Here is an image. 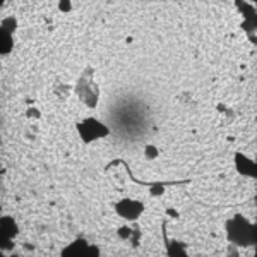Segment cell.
Segmentation results:
<instances>
[{"label": "cell", "mask_w": 257, "mask_h": 257, "mask_svg": "<svg viewBox=\"0 0 257 257\" xmlns=\"http://www.w3.org/2000/svg\"><path fill=\"white\" fill-rule=\"evenodd\" d=\"M98 254H99V248L94 247V245H88V242H86L84 238L76 240V242H74L72 245L65 247L64 252H62V255H64V257H70V255H74V257H77V255H82V257H88V255L96 257Z\"/></svg>", "instance_id": "277c9868"}, {"label": "cell", "mask_w": 257, "mask_h": 257, "mask_svg": "<svg viewBox=\"0 0 257 257\" xmlns=\"http://www.w3.org/2000/svg\"><path fill=\"white\" fill-rule=\"evenodd\" d=\"M77 131H79V134L84 143H93V141H96L99 138H105V136L110 134L108 127L99 123L98 120H94V118H88L82 123H77Z\"/></svg>", "instance_id": "3957f363"}, {"label": "cell", "mask_w": 257, "mask_h": 257, "mask_svg": "<svg viewBox=\"0 0 257 257\" xmlns=\"http://www.w3.org/2000/svg\"><path fill=\"white\" fill-rule=\"evenodd\" d=\"M235 163H237L238 173H242V175H248V177L257 175L255 163L252 160H248L247 156H243L242 153H237V155H235Z\"/></svg>", "instance_id": "52a82bcc"}, {"label": "cell", "mask_w": 257, "mask_h": 257, "mask_svg": "<svg viewBox=\"0 0 257 257\" xmlns=\"http://www.w3.org/2000/svg\"><path fill=\"white\" fill-rule=\"evenodd\" d=\"M237 6H238V9L245 14V19H247L245 23L242 24V28L250 35V33L255 30V11L252 9V6H248L245 2H237Z\"/></svg>", "instance_id": "ba28073f"}, {"label": "cell", "mask_w": 257, "mask_h": 257, "mask_svg": "<svg viewBox=\"0 0 257 257\" xmlns=\"http://www.w3.org/2000/svg\"><path fill=\"white\" fill-rule=\"evenodd\" d=\"M146 155H148V158H155V156L158 155V151H156L155 148L149 146V148H146Z\"/></svg>", "instance_id": "5bb4252c"}, {"label": "cell", "mask_w": 257, "mask_h": 257, "mask_svg": "<svg viewBox=\"0 0 257 257\" xmlns=\"http://www.w3.org/2000/svg\"><path fill=\"white\" fill-rule=\"evenodd\" d=\"M131 233H132V231L128 230V228H120V230H118V235L122 238H128V237H131Z\"/></svg>", "instance_id": "4fadbf2b"}, {"label": "cell", "mask_w": 257, "mask_h": 257, "mask_svg": "<svg viewBox=\"0 0 257 257\" xmlns=\"http://www.w3.org/2000/svg\"><path fill=\"white\" fill-rule=\"evenodd\" d=\"M12 38H11V33H7V31H2V55H7V53L12 50Z\"/></svg>", "instance_id": "30bf717a"}, {"label": "cell", "mask_w": 257, "mask_h": 257, "mask_svg": "<svg viewBox=\"0 0 257 257\" xmlns=\"http://www.w3.org/2000/svg\"><path fill=\"white\" fill-rule=\"evenodd\" d=\"M74 91L77 93V96L82 99L84 105H88L89 108H94L98 105V98H99V89L98 86L93 82V69L88 67L82 72L79 82L74 88Z\"/></svg>", "instance_id": "7a4b0ae2"}, {"label": "cell", "mask_w": 257, "mask_h": 257, "mask_svg": "<svg viewBox=\"0 0 257 257\" xmlns=\"http://www.w3.org/2000/svg\"><path fill=\"white\" fill-rule=\"evenodd\" d=\"M226 233L228 240L235 245L250 247L255 243V226L242 214H235L231 219L226 221Z\"/></svg>", "instance_id": "6da1fadb"}, {"label": "cell", "mask_w": 257, "mask_h": 257, "mask_svg": "<svg viewBox=\"0 0 257 257\" xmlns=\"http://www.w3.org/2000/svg\"><path fill=\"white\" fill-rule=\"evenodd\" d=\"M28 113H30V117H33V115H35V117H40L38 111H36V110H30V111H28Z\"/></svg>", "instance_id": "9a60e30c"}, {"label": "cell", "mask_w": 257, "mask_h": 257, "mask_svg": "<svg viewBox=\"0 0 257 257\" xmlns=\"http://www.w3.org/2000/svg\"><path fill=\"white\" fill-rule=\"evenodd\" d=\"M165 184H151V196H161Z\"/></svg>", "instance_id": "7c38bea8"}, {"label": "cell", "mask_w": 257, "mask_h": 257, "mask_svg": "<svg viewBox=\"0 0 257 257\" xmlns=\"http://www.w3.org/2000/svg\"><path fill=\"white\" fill-rule=\"evenodd\" d=\"M185 248H187V245L182 242H168L167 240V250H168V255L175 257V255H180V257H185L187 254H185Z\"/></svg>", "instance_id": "9c48e42d"}, {"label": "cell", "mask_w": 257, "mask_h": 257, "mask_svg": "<svg viewBox=\"0 0 257 257\" xmlns=\"http://www.w3.org/2000/svg\"><path fill=\"white\" fill-rule=\"evenodd\" d=\"M16 19L14 18H9V19H4V23H2V31H7V33H11L12 35V31L16 30Z\"/></svg>", "instance_id": "8fae6325"}, {"label": "cell", "mask_w": 257, "mask_h": 257, "mask_svg": "<svg viewBox=\"0 0 257 257\" xmlns=\"http://www.w3.org/2000/svg\"><path fill=\"white\" fill-rule=\"evenodd\" d=\"M115 211L125 219H138L141 216V213L144 211L143 202L132 201V199H123L115 204Z\"/></svg>", "instance_id": "5b68a950"}, {"label": "cell", "mask_w": 257, "mask_h": 257, "mask_svg": "<svg viewBox=\"0 0 257 257\" xmlns=\"http://www.w3.org/2000/svg\"><path fill=\"white\" fill-rule=\"evenodd\" d=\"M18 235V226H16L14 218L7 216L2 218V231H0V238H2V248L4 250H12L14 248V243L11 242L12 237Z\"/></svg>", "instance_id": "8992f818"}]
</instances>
